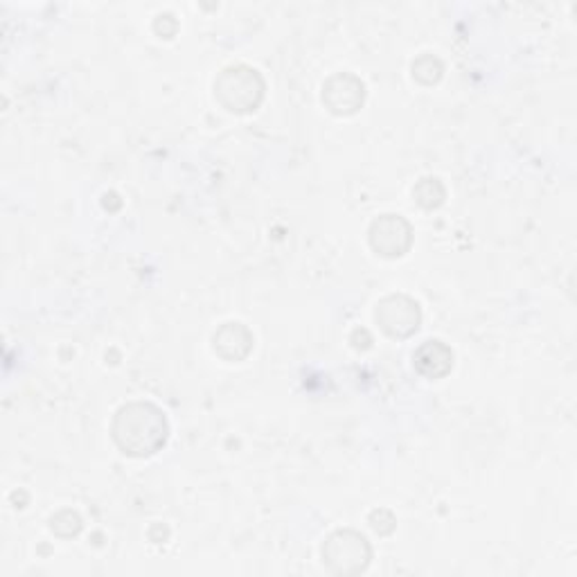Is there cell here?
I'll return each instance as SVG.
<instances>
[{
    "instance_id": "obj_1",
    "label": "cell",
    "mask_w": 577,
    "mask_h": 577,
    "mask_svg": "<svg viewBox=\"0 0 577 577\" xmlns=\"http://www.w3.org/2000/svg\"><path fill=\"white\" fill-rule=\"evenodd\" d=\"M113 438L129 455H151L168 440V419L153 404H127L113 419Z\"/></svg>"
},
{
    "instance_id": "obj_2",
    "label": "cell",
    "mask_w": 577,
    "mask_h": 577,
    "mask_svg": "<svg viewBox=\"0 0 577 577\" xmlns=\"http://www.w3.org/2000/svg\"><path fill=\"white\" fill-rule=\"evenodd\" d=\"M215 95L228 111L246 113L259 104L264 95V82L253 68H226L215 82Z\"/></svg>"
},
{
    "instance_id": "obj_3",
    "label": "cell",
    "mask_w": 577,
    "mask_h": 577,
    "mask_svg": "<svg viewBox=\"0 0 577 577\" xmlns=\"http://www.w3.org/2000/svg\"><path fill=\"white\" fill-rule=\"evenodd\" d=\"M370 557L372 551L368 540L355 530L334 532L323 546V562L336 575H355L366 570Z\"/></svg>"
},
{
    "instance_id": "obj_4",
    "label": "cell",
    "mask_w": 577,
    "mask_h": 577,
    "mask_svg": "<svg viewBox=\"0 0 577 577\" xmlns=\"http://www.w3.org/2000/svg\"><path fill=\"white\" fill-rule=\"evenodd\" d=\"M419 321V304L408 296H389L377 304V323L389 336L406 338L417 332Z\"/></svg>"
},
{
    "instance_id": "obj_5",
    "label": "cell",
    "mask_w": 577,
    "mask_h": 577,
    "mask_svg": "<svg viewBox=\"0 0 577 577\" xmlns=\"http://www.w3.org/2000/svg\"><path fill=\"white\" fill-rule=\"evenodd\" d=\"M413 230L400 215H383L370 226V246L383 257H400L411 249Z\"/></svg>"
},
{
    "instance_id": "obj_6",
    "label": "cell",
    "mask_w": 577,
    "mask_h": 577,
    "mask_svg": "<svg viewBox=\"0 0 577 577\" xmlns=\"http://www.w3.org/2000/svg\"><path fill=\"white\" fill-rule=\"evenodd\" d=\"M366 97V86L353 74H336L323 86V102L336 115L355 113Z\"/></svg>"
},
{
    "instance_id": "obj_7",
    "label": "cell",
    "mask_w": 577,
    "mask_h": 577,
    "mask_svg": "<svg viewBox=\"0 0 577 577\" xmlns=\"http://www.w3.org/2000/svg\"><path fill=\"white\" fill-rule=\"evenodd\" d=\"M413 361L415 368L425 377L440 379L453 368V353L442 341H425L413 355Z\"/></svg>"
},
{
    "instance_id": "obj_8",
    "label": "cell",
    "mask_w": 577,
    "mask_h": 577,
    "mask_svg": "<svg viewBox=\"0 0 577 577\" xmlns=\"http://www.w3.org/2000/svg\"><path fill=\"white\" fill-rule=\"evenodd\" d=\"M246 332H249V330H246L242 323H226V325L215 334V350H217L223 359H228V361H240V359H244V355L238 350V345H240V343H244V345H253V334L240 341V336H244Z\"/></svg>"
}]
</instances>
